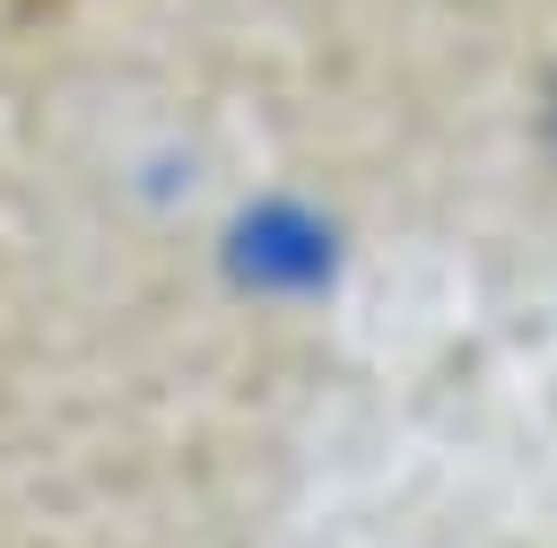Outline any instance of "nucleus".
<instances>
[{
	"label": "nucleus",
	"mask_w": 557,
	"mask_h": 548,
	"mask_svg": "<svg viewBox=\"0 0 557 548\" xmlns=\"http://www.w3.org/2000/svg\"><path fill=\"white\" fill-rule=\"evenodd\" d=\"M331 261H339V235L322 226V209L270 200V209H244L235 226V270L252 287H322Z\"/></svg>",
	"instance_id": "obj_1"
},
{
	"label": "nucleus",
	"mask_w": 557,
	"mask_h": 548,
	"mask_svg": "<svg viewBox=\"0 0 557 548\" xmlns=\"http://www.w3.org/2000/svg\"><path fill=\"white\" fill-rule=\"evenodd\" d=\"M540 139H548V157H557V78H548V104H540Z\"/></svg>",
	"instance_id": "obj_2"
}]
</instances>
